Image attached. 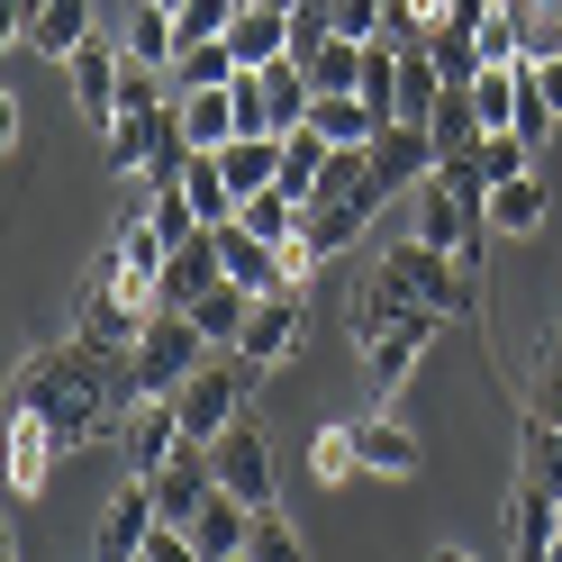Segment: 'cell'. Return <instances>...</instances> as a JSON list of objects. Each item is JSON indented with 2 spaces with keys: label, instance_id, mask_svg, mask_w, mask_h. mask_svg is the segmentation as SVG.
Here are the masks:
<instances>
[{
  "label": "cell",
  "instance_id": "cell-24",
  "mask_svg": "<svg viewBox=\"0 0 562 562\" xmlns=\"http://www.w3.org/2000/svg\"><path fill=\"white\" fill-rule=\"evenodd\" d=\"M308 127L327 136V146H372L381 136V110L363 91H318V110H308Z\"/></svg>",
  "mask_w": 562,
  "mask_h": 562
},
{
  "label": "cell",
  "instance_id": "cell-27",
  "mask_svg": "<svg viewBox=\"0 0 562 562\" xmlns=\"http://www.w3.org/2000/svg\"><path fill=\"white\" fill-rule=\"evenodd\" d=\"M236 227L263 236V245H291V236H300V200L281 191V182H272V191H245V200H236Z\"/></svg>",
  "mask_w": 562,
  "mask_h": 562
},
{
  "label": "cell",
  "instance_id": "cell-37",
  "mask_svg": "<svg viewBox=\"0 0 562 562\" xmlns=\"http://www.w3.org/2000/svg\"><path fill=\"white\" fill-rule=\"evenodd\" d=\"M19 146H27V127H19V91H0V155L19 164Z\"/></svg>",
  "mask_w": 562,
  "mask_h": 562
},
{
  "label": "cell",
  "instance_id": "cell-6",
  "mask_svg": "<svg viewBox=\"0 0 562 562\" xmlns=\"http://www.w3.org/2000/svg\"><path fill=\"white\" fill-rule=\"evenodd\" d=\"M64 82H74V110H82L91 127H110V119H119V82H127V46H119V37L74 46V55H64Z\"/></svg>",
  "mask_w": 562,
  "mask_h": 562
},
{
  "label": "cell",
  "instance_id": "cell-28",
  "mask_svg": "<svg viewBox=\"0 0 562 562\" xmlns=\"http://www.w3.org/2000/svg\"><path fill=\"white\" fill-rule=\"evenodd\" d=\"M517 472L544 481V490H562V417H536V408H526V427H517Z\"/></svg>",
  "mask_w": 562,
  "mask_h": 562
},
{
  "label": "cell",
  "instance_id": "cell-26",
  "mask_svg": "<svg viewBox=\"0 0 562 562\" xmlns=\"http://www.w3.org/2000/svg\"><path fill=\"white\" fill-rule=\"evenodd\" d=\"M363 472H381V481H408L417 472V436L400 427V417H363Z\"/></svg>",
  "mask_w": 562,
  "mask_h": 562
},
{
  "label": "cell",
  "instance_id": "cell-10",
  "mask_svg": "<svg viewBox=\"0 0 562 562\" xmlns=\"http://www.w3.org/2000/svg\"><path fill=\"white\" fill-rule=\"evenodd\" d=\"M164 526V499H155V472H127L119 490H110V508H100V553H146V536Z\"/></svg>",
  "mask_w": 562,
  "mask_h": 562
},
{
  "label": "cell",
  "instance_id": "cell-1",
  "mask_svg": "<svg viewBox=\"0 0 562 562\" xmlns=\"http://www.w3.org/2000/svg\"><path fill=\"white\" fill-rule=\"evenodd\" d=\"M146 400L136 381V345H91V336H64V345H37L19 372H10V408H37L64 453H82L100 436L127 427V408Z\"/></svg>",
  "mask_w": 562,
  "mask_h": 562
},
{
  "label": "cell",
  "instance_id": "cell-36",
  "mask_svg": "<svg viewBox=\"0 0 562 562\" xmlns=\"http://www.w3.org/2000/svg\"><path fill=\"white\" fill-rule=\"evenodd\" d=\"M526 408H536V417H562V336H544V355H536V391H526Z\"/></svg>",
  "mask_w": 562,
  "mask_h": 562
},
{
  "label": "cell",
  "instance_id": "cell-19",
  "mask_svg": "<svg viewBox=\"0 0 562 562\" xmlns=\"http://www.w3.org/2000/svg\"><path fill=\"white\" fill-rule=\"evenodd\" d=\"M218 255H227V272L245 281V291H300V281H291V255H281V245H263V236H245L236 218L218 227Z\"/></svg>",
  "mask_w": 562,
  "mask_h": 562
},
{
  "label": "cell",
  "instance_id": "cell-29",
  "mask_svg": "<svg viewBox=\"0 0 562 562\" xmlns=\"http://www.w3.org/2000/svg\"><path fill=\"white\" fill-rule=\"evenodd\" d=\"M427 55H436L445 82H472L481 64H490V55H481V27H463V19H436V27H427Z\"/></svg>",
  "mask_w": 562,
  "mask_h": 562
},
{
  "label": "cell",
  "instance_id": "cell-38",
  "mask_svg": "<svg viewBox=\"0 0 562 562\" xmlns=\"http://www.w3.org/2000/svg\"><path fill=\"white\" fill-rule=\"evenodd\" d=\"M536 82H544V100L562 110V55H544V64H536Z\"/></svg>",
  "mask_w": 562,
  "mask_h": 562
},
{
  "label": "cell",
  "instance_id": "cell-16",
  "mask_svg": "<svg viewBox=\"0 0 562 562\" xmlns=\"http://www.w3.org/2000/svg\"><path fill=\"white\" fill-rule=\"evenodd\" d=\"M544 209H553V191H544V172L526 164V172H508V182H490L481 218H490V236H536V227H544Z\"/></svg>",
  "mask_w": 562,
  "mask_h": 562
},
{
  "label": "cell",
  "instance_id": "cell-31",
  "mask_svg": "<svg viewBox=\"0 0 562 562\" xmlns=\"http://www.w3.org/2000/svg\"><path fill=\"white\" fill-rule=\"evenodd\" d=\"M355 472H363V436L355 427H318V436H308V481H318V490L355 481Z\"/></svg>",
  "mask_w": 562,
  "mask_h": 562
},
{
  "label": "cell",
  "instance_id": "cell-33",
  "mask_svg": "<svg viewBox=\"0 0 562 562\" xmlns=\"http://www.w3.org/2000/svg\"><path fill=\"white\" fill-rule=\"evenodd\" d=\"M245 553H263V562H291V553H300V526L281 517V499L255 508V536H245Z\"/></svg>",
  "mask_w": 562,
  "mask_h": 562
},
{
  "label": "cell",
  "instance_id": "cell-18",
  "mask_svg": "<svg viewBox=\"0 0 562 562\" xmlns=\"http://www.w3.org/2000/svg\"><path fill=\"white\" fill-rule=\"evenodd\" d=\"M245 536H255V508H245L236 490H209V508L191 517V562H236Z\"/></svg>",
  "mask_w": 562,
  "mask_h": 562
},
{
  "label": "cell",
  "instance_id": "cell-3",
  "mask_svg": "<svg viewBox=\"0 0 562 562\" xmlns=\"http://www.w3.org/2000/svg\"><path fill=\"white\" fill-rule=\"evenodd\" d=\"M209 355H218V345L200 336L191 308H155L146 336H136V381H146V391H182V381H191Z\"/></svg>",
  "mask_w": 562,
  "mask_h": 562
},
{
  "label": "cell",
  "instance_id": "cell-9",
  "mask_svg": "<svg viewBox=\"0 0 562 562\" xmlns=\"http://www.w3.org/2000/svg\"><path fill=\"white\" fill-rule=\"evenodd\" d=\"M300 336H308L300 291H263V300H255V318H245V336H236V355H245V363H263V372H281V363L300 355Z\"/></svg>",
  "mask_w": 562,
  "mask_h": 562
},
{
  "label": "cell",
  "instance_id": "cell-22",
  "mask_svg": "<svg viewBox=\"0 0 562 562\" xmlns=\"http://www.w3.org/2000/svg\"><path fill=\"white\" fill-rule=\"evenodd\" d=\"M100 37V27H91V0H46V10L37 19H27V55H74V46H91Z\"/></svg>",
  "mask_w": 562,
  "mask_h": 562
},
{
  "label": "cell",
  "instance_id": "cell-7",
  "mask_svg": "<svg viewBox=\"0 0 562 562\" xmlns=\"http://www.w3.org/2000/svg\"><path fill=\"white\" fill-rule=\"evenodd\" d=\"M445 327H453L445 308H408V318H400L391 336H372V345H363V363H372V391H381V400H391V391H408L417 355H427V345H436Z\"/></svg>",
  "mask_w": 562,
  "mask_h": 562
},
{
  "label": "cell",
  "instance_id": "cell-21",
  "mask_svg": "<svg viewBox=\"0 0 562 562\" xmlns=\"http://www.w3.org/2000/svg\"><path fill=\"white\" fill-rule=\"evenodd\" d=\"M227 46H236V64L291 55V10H281V0H245V10L227 19Z\"/></svg>",
  "mask_w": 562,
  "mask_h": 562
},
{
  "label": "cell",
  "instance_id": "cell-39",
  "mask_svg": "<svg viewBox=\"0 0 562 562\" xmlns=\"http://www.w3.org/2000/svg\"><path fill=\"white\" fill-rule=\"evenodd\" d=\"M37 10H46V0H10V37L19 46H27V19H37Z\"/></svg>",
  "mask_w": 562,
  "mask_h": 562
},
{
  "label": "cell",
  "instance_id": "cell-34",
  "mask_svg": "<svg viewBox=\"0 0 562 562\" xmlns=\"http://www.w3.org/2000/svg\"><path fill=\"white\" fill-rule=\"evenodd\" d=\"M526 146H536V164H544V146H553V127H562V110L544 100V82H526V100H517V119H508Z\"/></svg>",
  "mask_w": 562,
  "mask_h": 562
},
{
  "label": "cell",
  "instance_id": "cell-30",
  "mask_svg": "<svg viewBox=\"0 0 562 562\" xmlns=\"http://www.w3.org/2000/svg\"><path fill=\"white\" fill-rule=\"evenodd\" d=\"M236 74H245V64H236L227 37H200V46L172 55V91H209V82H236Z\"/></svg>",
  "mask_w": 562,
  "mask_h": 562
},
{
  "label": "cell",
  "instance_id": "cell-40",
  "mask_svg": "<svg viewBox=\"0 0 562 562\" xmlns=\"http://www.w3.org/2000/svg\"><path fill=\"white\" fill-rule=\"evenodd\" d=\"M164 10H182V0H164Z\"/></svg>",
  "mask_w": 562,
  "mask_h": 562
},
{
  "label": "cell",
  "instance_id": "cell-12",
  "mask_svg": "<svg viewBox=\"0 0 562 562\" xmlns=\"http://www.w3.org/2000/svg\"><path fill=\"white\" fill-rule=\"evenodd\" d=\"M427 172H436V136L408 127V119H381V136H372V182H381V191H408V182H427Z\"/></svg>",
  "mask_w": 562,
  "mask_h": 562
},
{
  "label": "cell",
  "instance_id": "cell-35",
  "mask_svg": "<svg viewBox=\"0 0 562 562\" xmlns=\"http://www.w3.org/2000/svg\"><path fill=\"white\" fill-rule=\"evenodd\" d=\"M236 10H245V0H182V10H172V27H182V46H200V37H227Z\"/></svg>",
  "mask_w": 562,
  "mask_h": 562
},
{
  "label": "cell",
  "instance_id": "cell-4",
  "mask_svg": "<svg viewBox=\"0 0 562 562\" xmlns=\"http://www.w3.org/2000/svg\"><path fill=\"white\" fill-rule=\"evenodd\" d=\"M499 536H508V553L517 562H544V553H562V490H544V481H508V517H499Z\"/></svg>",
  "mask_w": 562,
  "mask_h": 562
},
{
  "label": "cell",
  "instance_id": "cell-13",
  "mask_svg": "<svg viewBox=\"0 0 562 562\" xmlns=\"http://www.w3.org/2000/svg\"><path fill=\"white\" fill-rule=\"evenodd\" d=\"M408 308H427V300H417L391 263H372V272H363V291H355V308H345V327H355V345H372V336H391Z\"/></svg>",
  "mask_w": 562,
  "mask_h": 562
},
{
  "label": "cell",
  "instance_id": "cell-17",
  "mask_svg": "<svg viewBox=\"0 0 562 562\" xmlns=\"http://www.w3.org/2000/svg\"><path fill=\"white\" fill-rule=\"evenodd\" d=\"M55 427H46V417L37 408H10V499H37V490H46V472H55Z\"/></svg>",
  "mask_w": 562,
  "mask_h": 562
},
{
  "label": "cell",
  "instance_id": "cell-32",
  "mask_svg": "<svg viewBox=\"0 0 562 562\" xmlns=\"http://www.w3.org/2000/svg\"><path fill=\"white\" fill-rule=\"evenodd\" d=\"M318 164H327V136L300 119L291 136H281V191H291V200H308V191H318Z\"/></svg>",
  "mask_w": 562,
  "mask_h": 562
},
{
  "label": "cell",
  "instance_id": "cell-11",
  "mask_svg": "<svg viewBox=\"0 0 562 562\" xmlns=\"http://www.w3.org/2000/svg\"><path fill=\"white\" fill-rule=\"evenodd\" d=\"M227 281V255H218V227H200V236H182L164 255V308H191V300H209Z\"/></svg>",
  "mask_w": 562,
  "mask_h": 562
},
{
  "label": "cell",
  "instance_id": "cell-5",
  "mask_svg": "<svg viewBox=\"0 0 562 562\" xmlns=\"http://www.w3.org/2000/svg\"><path fill=\"white\" fill-rule=\"evenodd\" d=\"M209 472H218V490H236L245 508H263L272 499V445L255 417H236L227 436H209Z\"/></svg>",
  "mask_w": 562,
  "mask_h": 562
},
{
  "label": "cell",
  "instance_id": "cell-15",
  "mask_svg": "<svg viewBox=\"0 0 562 562\" xmlns=\"http://www.w3.org/2000/svg\"><path fill=\"white\" fill-rule=\"evenodd\" d=\"M372 209H381V191L363 182V191H345V200H300V236L318 245V263L336 255V245H355L363 227H372Z\"/></svg>",
  "mask_w": 562,
  "mask_h": 562
},
{
  "label": "cell",
  "instance_id": "cell-8",
  "mask_svg": "<svg viewBox=\"0 0 562 562\" xmlns=\"http://www.w3.org/2000/svg\"><path fill=\"white\" fill-rule=\"evenodd\" d=\"M119 453H127V472H164L172 453H182V400L146 391V400L127 408V427H119Z\"/></svg>",
  "mask_w": 562,
  "mask_h": 562
},
{
  "label": "cell",
  "instance_id": "cell-20",
  "mask_svg": "<svg viewBox=\"0 0 562 562\" xmlns=\"http://www.w3.org/2000/svg\"><path fill=\"white\" fill-rule=\"evenodd\" d=\"M445 91H453V82L436 74V55H427V46H400V74H391V119H408V127H427Z\"/></svg>",
  "mask_w": 562,
  "mask_h": 562
},
{
  "label": "cell",
  "instance_id": "cell-23",
  "mask_svg": "<svg viewBox=\"0 0 562 562\" xmlns=\"http://www.w3.org/2000/svg\"><path fill=\"white\" fill-rule=\"evenodd\" d=\"M119 46H127L136 64H172V55H182V27H172V10H164V0H127Z\"/></svg>",
  "mask_w": 562,
  "mask_h": 562
},
{
  "label": "cell",
  "instance_id": "cell-25",
  "mask_svg": "<svg viewBox=\"0 0 562 562\" xmlns=\"http://www.w3.org/2000/svg\"><path fill=\"white\" fill-rule=\"evenodd\" d=\"M255 300H263V291H245V281L227 272L209 300H191V318H200V336H209V345H236V336H245V318H255Z\"/></svg>",
  "mask_w": 562,
  "mask_h": 562
},
{
  "label": "cell",
  "instance_id": "cell-14",
  "mask_svg": "<svg viewBox=\"0 0 562 562\" xmlns=\"http://www.w3.org/2000/svg\"><path fill=\"white\" fill-rule=\"evenodd\" d=\"M172 110H182V136H191V155H218L227 136H245L236 82H209V91H172Z\"/></svg>",
  "mask_w": 562,
  "mask_h": 562
},
{
  "label": "cell",
  "instance_id": "cell-2",
  "mask_svg": "<svg viewBox=\"0 0 562 562\" xmlns=\"http://www.w3.org/2000/svg\"><path fill=\"white\" fill-rule=\"evenodd\" d=\"M255 381H263V363H245L236 345H218V355H209L182 391H172V400H182V436H191V445L227 436L236 417H245V391H255Z\"/></svg>",
  "mask_w": 562,
  "mask_h": 562
}]
</instances>
